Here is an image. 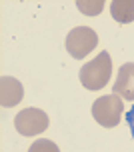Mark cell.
I'll return each instance as SVG.
<instances>
[{
	"instance_id": "1",
	"label": "cell",
	"mask_w": 134,
	"mask_h": 152,
	"mask_svg": "<svg viewBox=\"0 0 134 152\" xmlns=\"http://www.w3.org/2000/svg\"><path fill=\"white\" fill-rule=\"evenodd\" d=\"M110 74H112V58L106 50L100 52L88 64H84L80 68V72H78L82 86L88 88V90H100V88H104L106 84H108V80H110Z\"/></svg>"
},
{
	"instance_id": "2",
	"label": "cell",
	"mask_w": 134,
	"mask_h": 152,
	"mask_svg": "<svg viewBox=\"0 0 134 152\" xmlns=\"http://www.w3.org/2000/svg\"><path fill=\"white\" fill-rule=\"evenodd\" d=\"M122 112H124V104L120 100L118 94H106V96H100V98L94 100L92 104V116L94 120L104 126V128H114L120 124V118H122Z\"/></svg>"
},
{
	"instance_id": "3",
	"label": "cell",
	"mask_w": 134,
	"mask_h": 152,
	"mask_svg": "<svg viewBox=\"0 0 134 152\" xmlns=\"http://www.w3.org/2000/svg\"><path fill=\"white\" fill-rule=\"evenodd\" d=\"M98 46V34L90 26H76L68 32L66 36V50L74 58H84L88 56Z\"/></svg>"
},
{
	"instance_id": "4",
	"label": "cell",
	"mask_w": 134,
	"mask_h": 152,
	"mask_svg": "<svg viewBox=\"0 0 134 152\" xmlns=\"http://www.w3.org/2000/svg\"><path fill=\"white\" fill-rule=\"evenodd\" d=\"M48 114L42 112L40 108H24L14 118V128L22 136H38L48 128Z\"/></svg>"
},
{
	"instance_id": "5",
	"label": "cell",
	"mask_w": 134,
	"mask_h": 152,
	"mask_svg": "<svg viewBox=\"0 0 134 152\" xmlns=\"http://www.w3.org/2000/svg\"><path fill=\"white\" fill-rule=\"evenodd\" d=\"M114 94L134 102V62H126L120 66L116 82H114Z\"/></svg>"
},
{
	"instance_id": "6",
	"label": "cell",
	"mask_w": 134,
	"mask_h": 152,
	"mask_svg": "<svg viewBox=\"0 0 134 152\" xmlns=\"http://www.w3.org/2000/svg\"><path fill=\"white\" fill-rule=\"evenodd\" d=\"M24 96V88L12 76H2L0 80V104L4 108H12L16 106Z\"/></svg>"
},
{
	"instance_id": "7",
	"label": "cell",
	"mask_w": 134,
	"mask_h": 152,
	"mask_svg": "<svg viewBox=\"0 0 134 152\" xmlns=\"http://www.w3.org/2000/svg\"><path fill=\"white\" fill-rule=\"evenodd\" d=\"M110 14L120 24L134 22V0H112L110 2Z\"/></svg>"
},
{
	"instance_id": "8",
	"label": "cell",
	"mask_w": 134,
	"mask_h": 152,
	"mask_svg": "<svg viewBox=\"0 0 134 152\" xmlns=\"http://www.w3.org/2000/svg\"><path fill=\"white\" fill-rule=\"evenodd\" d=\"M76 6L80 8L82 14H88V16H96L102 12V8H104V2L102 0H96V2H86V0H78L76 2Z\"/></svg>"
},
{
	"instance_id": "9",
	"label": "cell",
	"mask_w": 134,
	"mask_h": 152,
	"mask_svg": "<svg viewBox=\"0 0 134 152\" xmlns=\"http://www.w3.org/2000/svg\"><path fill=\"white\" fill-rule=\"evenodd\" d=\"M28 152H60V148L48 138H40L28 148Z\"/></svg>"
},
{
	"instance_id": "10",
	"label": "cell",
	"mask_w": 134,
	"mask_h": 152,
	"mask_svg": "<svg viewBox=\"0 0 134 152\" xmlns=\"http://www.w3.org/2000/svg\"><path fill=\"white\" fill-rule=\"evenodd\" d=\"M126 122H128V126H130V132H132V138H134V106L126 112Z\"/></svg>"
}]
</instances>
